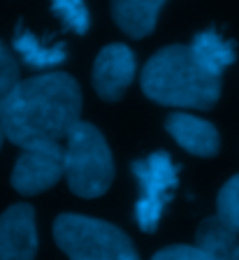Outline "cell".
Returning a JSON list of instances; mask_svg holds the SVG:
<instances>
[{
  "instance_id": "obj_1",
  "label": "cell",
  "mask_w": 239,
  "mask_h": 260,
  "mask_svg": "<svg viewBox=\"0 0 239 260\" xmlns=\"http://www.w3.org/2000/svg\"><path fill=\"white\" fill-rule=\"evenodd\" d=\"M82 88L65 72H44L19 81L0 100V123L12 144L28 149L60 142L79 123Z\"/></svg>"
},
{
  "instance_id": "obj_2",
  "label": "cell",
  "mask_w": 239,
  "mask_h": 260,
  "mask_svg": "<svg viewBox=\"0 0 239 260\" xmlns=\"http://www.w3.org/2000/svg\"><path fill=\"white\" fill-rule=\"evenodd\" d=\"M142 91L167 107L212 109L221 98V77L197 58L190 44H169L147 60Z\"/></svg>"
},
{
  "instance_id": "obj_3",
  "label": "cell",
  "mask_w": 239,
  "mask_h": 260,
  "mask_svg": "<svg viewBox=\"0 0 239 260\" xmlns=\"http://www.w3.org/2000/svg\"><path fill=\"white\" fill-rule=\"evenodd\" d=\"M63 174L79 198H100L114 181V158L105 135L93 123L79 121L65 137Z\"/></svg>"
},
{
  "instance_id": "obj_4",
  "label": "cell",
  "mask_w": 239,
  "mask_h": 260,
  "mask_svg": "<svg viewBox=\"0 0 239 260\" xmlns=\"http://www.w3.org/2000/svg\"><path fill=\"white\" fill-rule=\"evenodd\" d=\"M54 237L70 260H140L130 237L112 223L79 214H60Z\"/></svg>"
},
{
  "instance_id": "obj_5",
  "label": "cell",
  "mask_w": 239,
  "mask_h": 260,
  "mask_svg": "<svg viewBox=\"0 0 239 260\" xmlns=\"http://www.w3.org/2000/svg\"><path fill=\"white\" fill-rule=\"evenodd\" d=\"M132 172L140 184V198L135 205L137 225L147 233H153L179 184V168L174 165L167 151H156L132 162Z\"/></svg>"
},
{
  "instance_id": "obj_6",
  "label": "cell",
  "mask_w": 239,
  "mask_h": 260,
  "mask_svg": "<svg viewBox=\"0 0 239 260\" xmlns=\"http://www.w3.org/2000/svg\"><path fill=\"white\" fill-rule=\"evenodd\" d=\"M63 177V146L60 142H44L23 149L12 170V186L21 195H38L58 184Z\"/></svg>"
},
{
  "instance_id": "obj_7",
  "label": "cell",
  "mask_w": 239,
  "mask_h": 260,
  "mask_svg": "<svg viewBox=\"0 0 239 260\" xmlns=\"http://www.w3.org/2000/svg\"><path fill=\"white\" fill-rule=\"evenodd\" d=\"M137 60L130 47L125 44H107L98 54L93 65V88L103 100L116 103L135 79Z\"/></svg>"
},
{
  "instance_id": "obj_8",
  "label": "cell",
  "mask_w": 239,
  "mask_h": 260,
  "mask_svg": "<svg viewBox=\"0 0 239 260\" xmlns=\"http://www.w3.org/2000/svg\"><path fill=\"white\" fill-rule=\"evenodd\" d=\"M38 228L30 205H12L0 214V260H35Z\"/></svg>"
},
{
  "instance_id": "obj_9",
  "label": "cell",
  "mask_w": 239,
  "mask_h": 260,
  "mask_svg": "<svg viewBox=\"0 0 239 260\" xmlns=\"http://www.w3.org/2000/svg\"><path fill=\"white\" fill-rule=\"evenodd\" d=\"M165 130L174 137V142L181 149H186L193 156L212 158L221 149V137H218V130L214 128V123L197 119L193 114H169L165 121Z\"/></svg>"
},
{
  "instance_id": "obj_10",
  "label": "cell",
  "mask_w": 239,
  "mask_h": 260,
  "mask_svg": "<svg viewBox=\"0 0 239 260\" xmlns=\"http://www.w3.org/2000/svg\"><path fill=\"white\" fill-rule=\"evenodd\" d=\"M165 3L167 0H112V16L125 35L142 40L153 32Z\"/></svg>"
},
{
  "instance_id": "obj_11",
  "label": "cell",
  "mask_w": 239,
  "mask_h": 260,
  "mask_svg": "<svg viewBox=\"0 0 239 260\" xmlns=\"http://www.w3.org/2000/svg\"><path fill=\"white\" fill-rule=\"evenodd\" d=\"M14 49L23 58V63L35 68V70H47V68H56L67 58V49L63 42L56 44H44L38 35L28 30L21 21L14 32Z\"/></svg>"
},
{
  "instance_id": "obj_12",
  "label": "cell",
  "mask_w": 239,
  "mask_h": 260,
  "mask_svg": "<svg viewBox=\"0 0 239 260\" xmlns=\"http://www.w3.org/2000/svg\"><path fill=\"white\" fill-rule=\"evenodd\" d=\"M239 233H234L221 216L204 218L195 233V244L218 260H239Z\"/></svg>"
},
{
  "instance_id": "obj_13",
  "label": "cell",
  "mask_w": 239,
  "mask_h": 260,
  "mask_svg": "<svg viewBox=\"0 0 239 260\" xmlns=\"http://www.w3.org/2000/svg\"><path fill=\"white\" fill-rule=\"evenodd\" d=\"M190 47H193L197 58L218 77H223V72L237 60L234 42L223 40L221 32H216L214 28H207V30L197 32L195 38H193V44H190Z\"/></svg>"
},
{
  "instance_id": "obj_14",
  "label": "cell",
  "mask_w": 239,
  "mask_h": 260,
  "mask_svg": "<svg viewBox=\"0 0 239 260\" xmlns=\"http://www.w3.org/2000/svg\"><path fill=\"white\" fill-rule=\"evenodd\" d=\"M49 3L56 16L77 35H84L91 28V14L84 0H49Z\"/></svg>"
},
{
  "instance_id": "obj_15",
  "label": "cell",
  "mask_w": 239,
  "mask_h": 260,
  "mask_svg": "<svg viewBox=\"0 0 239 260\" xmlns=\"http://www.w3.org/2000/svg\"><path fill=\"white\" fill-rule=\"evenodd\" d=\"M218 216L239 233V174H234L218 193Z\"/></svg>"
},
{
  "instance_id": "obj_16",
  "label": "cell",
  "mask_w": 239,
  "mask_h": 260,
  "mask_svg": "<svg viewBox=\"0 0 239 260\" xmlns=\"http://www.w3.org/2000/svg\"><path fill=\"white\" fill-rule=\"evenodd\" d=\"M19 63L10 49L0 42V100L19 84Z\"/></svg>"
},
{
  "instance_id": "obj_17",
  "label": "cell",
  "mask_w": 239,
  "mask_h": 260,
  "mask_svg": "<svg viewBox=\"0 0 239 260\" xmlns=\"http://www.w3.org/2000/svg\"><path fill=\"white\" fill-rule=\"evenodd\" d=\"M151 260H218V258H214L209 251L200 249L197 244H193V246L181 244V246H167V249L158 251Z\"/></svg>"
},
{
  "instance_id": "obj_18",
  "label": "cell",
  "mask_w": 239,
  "mask_h": 260,
  "mask_svg": "<svg viewBox=\"0 0 239 260\" xmlns=\"http://www.w3.org/2000/svg\"><path fill=\"white\" fill-rule=\"evenodd\" d=\"M3 140H5V133H3V123H0V146H3Z\"/></svg>"
}]
</instances>
